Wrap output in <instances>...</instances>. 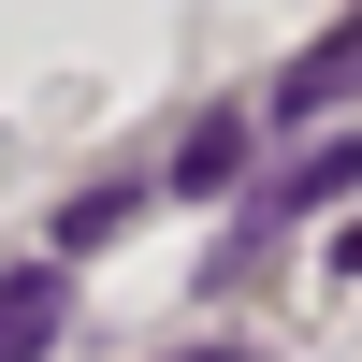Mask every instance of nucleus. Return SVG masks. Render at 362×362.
<instances>
[{"label":"nucleus","mask_w":362,"mask_h":362,"mask_svg":"<svg viewBox=\"0 0 362 362\" xmlns=\"http://www.w3.org/2000/svg\"><path fill=\"white\" fill-rule=\"evenodd\" d=\"M348 189H362V145H348V131L290 145V160H276V174L247 189V232H232V261H218V276H261V247H276L290 218H319V203H348Z\"/></svg>","instance_id":"f257e3e1"},{"label":"nucleus","mask_w":362,"mask_h":362,"mask_svg":"<svg viewBox=\"0 0 362 362\" xmlns=\"http://www.w3.org/2000/svg\"><path fill=\"white\" fill-rule=\"evenodd\" d=\"M58 319H73V261H15L0 276V362H44Z\"/></svg>","instance_id":"f03ea898"},{"label":"nucleus","mask_w":362,"mask_h":362,"mask_svg":"<svg viewBox=\"0 0 362 362\" xmlns=\"http://www.w3.org/2000/svg\"><path fill=\"white\" fill-rule=\"evenodd\" d=\"M334 102H362V15L334 29V44H305V58L276 73V116H334Z\"/></svg>","instance_id":"7ed1b4c3"},{"label":"nucleus","mask_w":362,"mask_h":362,"mask_svg":"<svg viewBox=\"0 0 362 362\" xmlns=\"http://www.w3.org/2000/svg\"><path fill=\"white\" fill-rule=\"evenodd\" d=\"M131 218H145V174H102V189H73V203H58V261H73V247H116Z\"/></svg>","instance_id":"20e7f679"},{"label":"nucleus","mask_w":362,"mask_h":362,"mask_svg":"<svg viewBox=\"0 0 362 362\" xmlns=\"http://www.w3.org/2000/svg\"><path fill=\"white\" fill-rule=\"evenodd\" d=\"M247 145H261L247 116H203V131L174 145V189H232V174H247Z\"/></svg>","instance_id":"39448f33"},{"label":"nucleus","mask_w":362,"mask_h":362,"mask_svg":"<svg viewBox=\"0 0 362 362\" xmlns=\"http://www.w3.org/2000/svg\"><path fill=\"white\" fill-rule=\"evenodd\" d=\"M334 276H362V218H348V232H334Z\"/></svg>","instance_id":"423d86ee"},{"label":"nucleus","mask_w":362,"mask_h":362,"mask_svg":"<svg viewBox=\"0 0 362 362\" xmlns=\"http://www.w3.org/2000/svg\"><path fill=\"white\" fill-rule=\"evenodd\" d=\"M189 362H232V348H189Z\"/></svg>","instance_id":"0eeeda50"}]
</instances>
